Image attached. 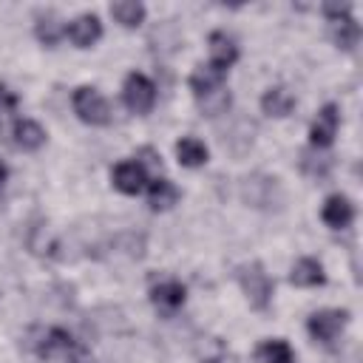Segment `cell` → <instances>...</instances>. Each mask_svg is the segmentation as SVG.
<instances>
[{"mask_svg":"<svg viewBox=\"0 0 363 363\" xmlns=\"http://www.w3.org/2000/svg\"><path fill=\"white\" fill-rule=\"evenodd\" d=\"M37 357L51 360V357H62L65 363H94L91 352L85 343H79L68 329L62 326H51L48 332H43V337L34 346Z\"/></svg>","mask_w":363,"mask_h":363,"instance_id":"6da1fadb","label":"cell"},{"mask_svg":"<svg viewBox=\"0 0 363 363\" xmlns=\"http://www.w3.org/2000/svg\"><path fill=\"white\" fill-rule=\"evenodd\" d=\"M71 105H74V113L85 125H108L111 122V105H108V99L96 88H91V85L77 88L74 96H71Z\"/></svg>","mask_w":363,"mask_h":363,"instance_id":"7a4b0ae2","label":"cell"},{"mask_svg":"<svg viewBox=\"0 0 363 363\" xmlns=\"http://www.w3.org/2000/svg\"><path fill=\"white\" fill-rule=\"evenodd\" d=\"M238 284L247 295V301L255 306V309H267L269 301H272V278L264 272L261 264H247L238 269Z\"/></svg>","mask_w":363,"mask_h":363,"instance_id":"3957f363","label":"cell"},{"mask_svg":"<svg viewBox=\"0 0 363 363\" xmlns=\"http://www.w3.org/2000/svg\"><path fill=\"white\" fill-rule=\"evenodd\" d=\"M122 102L130 113H150L156 105V85L145 74H130L122 85Z\"/></svg>","mask_w":363,"mask_h":363,"instance_id":"277c9868","label":"cell"},{"mask_svg":"<svg viewBox=\"0 0 363 363\" xmlns=\"http://www.w3.org/2000/svg\"><path fill=\"white\" fill-rule=\"evenodd\" d=\"M346 323H349V312L346 309H320V312H315V315H309V320H306V329H309V335L318 340V343H335V337L346 329Z\"/></svg>","mask_w":363,"mask_h":363,"instance_id":"5b68a950","label":"cell"},{"mask_svg":"<svg viewBox=\"0 0 363 363\" xmlns=\"http://www.w3.org/2000/svg\"><path fill=\"white\" fill-rule=\"evenodd\" d=\"M323 14L332 20V40L337 48L352 51L360 40V26L349 14V6H323Z\"/></svg>","mask_w":363,"mask_h":363,"instance_id":"8992f818","label":"cell"},{"mask_svg":"<svg viewBox=\"0 0 363 363\" xmlns=\"http://www.w3.org/2000/svg\"><path fill=\"white\" fill-rule=\"evenodd\" d=\"M337 125H340V111H337V105H323L320 108V113L315 116V122H312V128H309V142H312V147L315 150H326L332 142H335V136H337Z\"/></svg>","mask_w":363,"mask_h":363,"instance_id":"52a82bcc","label":"cell"},{"mask_svg":"<svg viewBox=\"0 0 363 363\" xmlns=\"http://www.w3.org/2000/svg\"><path fill=\"white\" fill-rule=\"evenodd\" d=\"M241 196H244V201L252 204V207H272V201L281 196V190H278V179L255 173V176L244 179V184H241Z\"/></svg>","mask_w":363,"mask_h":363,"instance_id":"ba28073f","label":"cell"},{"mask_svg":"<svg viewBox=\"0 0 363 363\" xmlns=\"http://www.w3.org/2000/svg\"><path fill=\"white\" fill-rule=\"evenodd\" d=\"M111 182L119 193L125 196H136L147 187V173H145V164L142 162H119L111 173Z\"/></svg>","mask_w":363,"mask_h":363,"instance_id":"9c48e42d","label":"cell"},{"mask_svg":"<svg viewBox=\"0 0 363 363\" xmlns=\"http://www.w3.org/2000/svg\"><path fill=\"white\" fill-rule=\"evenodd\" d=\"M65 34H68V40L77 45V48H91L99 37H102V23H99V17L96 14H79L77 20H71L68 26H65Z\"/></svg>","mask_w":363,"mask_h":363,"instance_id":"30bf717a","label":"cell"},{"mask_svg":"<svg viewBox=\"0 0 363 363\" xmlns=\"http://www.w3.org/2000/svg\"><path fill=\"white\" fill-rule=\"evenodd\" d=\"M320 218L326 221V227L332 230H346L354 221V204L343 196V193H332L323 207H320Z\"/></svg>","mask_w":363,"mask_h":363,"instance_id":"8fae6325","label":"cell"},{"mask_svg":"<svg viewBox=\"0 0 363 363\" xmlns=\"http://www.w3.org/2000/svg\"><path fill=\"white\" fill-rule=\"evenodd\" d=\"M207 43H210V62H207V65L227 74V68L238 60V45H235V40L227 37L224 31H213Z\"/></svg>","mask_w":363,"mask_h":363,"instance_id":"7c38bea8","label":"cell"},{"mask_svg":"<svg viewBox=\"0 0 363 363\" xmlns=\"http://www.w3.org/2000/svg\"><path fill=\"white\" fill-rule=\"evenodd\" d=\"M184 298H187V289H184L179 281H173V278L159 281V284L150 286V301H153V306L162 309V312H176V309L184 303Z\"/></svg>","mask_w":363,"mask_h":363,"instance_id":"4fadbf2b","label":"cell"},{"mask_svg":"<svg viewBox=\"0 0 363 363\" xmlns=\"http://www.w3.org/2000/svg\"><path fill=\"white\" fill-rule=\"evenodd\" d=\"M292 108H295V96H292V91L284 88V85L269 88V91H264V96H261V111H264L267 116H278V119H281V116H289Z\"/></svg>","mask_w":363,"mask_h":363,"instance_id":"5bb4252c","label":"cell"},{"mask_svg":"<svg viewBox=\"0 0 363 363\" xmlns=\"http://www.w3.org/2000/svg\"><path fill=\"white\" fill-rule=\"evenodd\" d=\"M289 281L295 286H320L326 281V272H323L318 258H298L292 272H289Z\"/></svg>","mask_w":363,"mask_h":363,"instance_id":"9a60e30c","label":"cell"},{"mask_svg":"<svg viewBox=\"0 0 363 363\" xmlns=\"http://www.w3.org/2000/svg\"><path fill=\"white\" fill-rule=\"evenodd\" d=\"M11 136H14V145L20 150H37L45 142V130L34 119H17L11 128Z\"/></svg>","mask_w":363,"mask_h":363,"instance_id":"2e32d148","label":"cell"},{"mask_svg":"<svg viewBox=\"0 0 363 363\" xmlns=\"http://www.w3.org/2000/svg\"><path fill=\"white\" fill-rule=\"evenodd\" d=\"M176 201H179V187L170 179L147 182V204H150V210H170Z\"/></svg>","mask_w":363,"mask_h":363,"instance_id":"e0dca14e","label":"cell"},{"mask_svg":"<svg viewBox=\"0 0 363 363\" xmlns=\"http://www.w3.org/2000/svg\"><path fill=\"white\" fill-rule=\"evenodd\" d=\"M176 156H179V164L184 167H201L207 162V145L196 136H182L176 142Z\"/></svg>","mask_w":363,"mask_h":363,"instance_id":"ac0fdd59","label":"cell"},{"mask_svg":"<svg viewBox=\"0 0 363 363\" xmlns=\"http://www.w3.org/2000/svg\"><path fill=\"white\" fill-rule=\"evenodd\" d=\"M221 85H224V71H216L210 65H199L190 74V88H193L196 99L204 96V94H210V91H216V88H221Z\"/></svg>","mask_w":363,"mask_h":363,"instance_id":"d6986e66","label":"cell"},{"mask_svg":"<svg viewBox=\"0 0 363 363\" xmlns=\"http://www.w3.org/2000/svg\"><path fill=\"white\" fill-rule=\"evenodd\" d=\"M255 357H258V363H295V354H292L289 343L281 340V337L264 340V343L255 349Z\"/></svg>","mask_w":363,"mask_h":363,"instance_id":"ffe728a7","label":"cell"},{"mask_svg":"<svg viewBox=\"0 0 363 363\" xmlns=\"http://www.w3.org/2000/svg\"><path fill=\"white\" fill-rule=\"evenodd\" d=\"M196 102H199V111H201L204 116H221V113H227L233 96H230L227 85H221V88H216V91H210V94H204V96H199Z\"/></svg>","mask_w":363,"mask_h":363,"instance_id":"44dd1931","label":"cell"},{"mask_svg":"<svg viewBox=\"0 0 363 363\" xmlns=\"http://www.w3.org/2000/svg\"><path fill=\"white\" fill-rule=\"evenodd\" d=\"M111 14L116 23H122L125 28H136L142 20H145V6L136 3V0H119L111 6Z\"/></svg>","mask_w":363,"mask_h":363,"instance_id":"7402d4cb","label":"cell"},{"mask_svg":"<svg viewBox=\"0 0 363 363\" xmlns=\"http://www.w3.org/2000/svg\"><path fill=\"white\" fill-rule=\"evenodd\" d=\"M65 28L57 23V17L54 14H40L37 17V26H34V34H37V40L40 43H45V45H57V40H60V34H62Z\"/></svg>","mask_w":363,"mask_h":363,"instance_id":"603a6c76","label":"cell"},{"mask_svg":"<svg viewBox=\"0 0 363 363\" xmlns=\"http://www.w3.org/2000/svg\"><path fill=\"white\" fill-rule=\"evenodd\" d=\"M301 170L312 179H326L332 170V159L329 156H315V153H303L301 156Z\"/></svg>","mask_w":363,"mask_h":363,"instance_id":"cb8c5ba5","label":"cell"},{"mask_svg":"<svg viewBox=\"0 0 363 363\" xmlns=\"http://www.w3.org/2000/svg\"><path fill=\"white\" fill-rule=\"evenodd\" d=\"M14 108H17L14 91H9V88L0 82V113H9V111H14Z\"/></svg>","mask_w":363,"mask_h":363,"instance_id":"d4e9b609","label":"cell"},{"mask_svg":"<svg viewBox=\"0 0 363 363\" xmlns=\"http://www.w3.org/2000/svg\"><path fill=\"white\" fill-rule=\"evenodd\" d=\"M6 179H9V167H6L3 162H0V190L6 187Z\"/></svg>","mask_w":363,"mask_h":363,"instance_id":"484cf974","label":"cell"}]
</instances>
